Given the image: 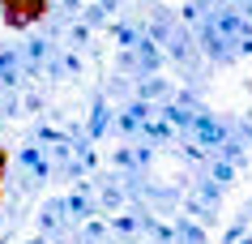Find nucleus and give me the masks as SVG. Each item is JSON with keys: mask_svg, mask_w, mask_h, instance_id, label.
I'll list each match as a JSON object with an SVG mask.
<instances>
[{"mask_svg": "<svg viewBox=\"0 0 252 244\" xmlns=\"http://www.w3.org/2000/svg\"><path fill=\"white\" fill-rule=\"evenodd\" d=\"M47 13V0H0V17H4V26H30V22H39Z\"/></svg>", "mask_w": 252, "mask_h": 244, "instance_id": "f257e3e1", "label": "nucleus"}, {"mask_svg": "<svg viewBox=\"0 0 252 244\" xmlns=\"http://www.w3.org/2000/svg\"><path fill=\"white\" fill-rule=\"evenodd\" d=\"M4 163H9V154H4V150H0V176H4Z\"/></svg>", "mask_w": 252, "mask_h": 244, "instance_id": "f03ea898", "label": "nucleus"}]
</instances>
